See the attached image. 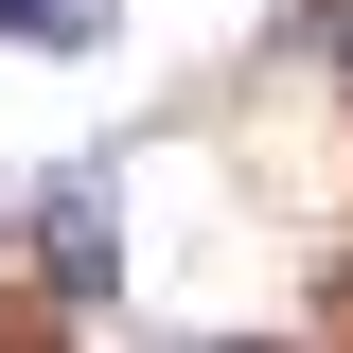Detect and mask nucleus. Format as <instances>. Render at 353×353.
Returning a JSON list of instances; mask_svg holds the SVG:
<instances>
[{"label":"nucleus","mask_w":353,"mask_h":353,"mask_svg":"<svg viewBox=\"0 0 353 353\" xmlns=\"http://www.w3.org/2000/svg\"><path fill=\"white\" fill-rule=\"evenodd\" d=\"M18 248H36V283H53V301H124V176H106V159H53L36 176V194H18Z\"/></svg>","instance_id":"obj_1"},{"label":"nucleus","mask_w":353,"mask_h":353,"mask_svg":"<svg viewBox=\"0 0 353 353\" xmlns=\"http://www.w3.org/2000/svg\"><path fill=\"white\" fill-rule=\"evenodd\" d=\"M124 0H0V53H106Z\"/></svg>","instance_id":"obj_2"},{"label":"nucleus","mask_w":353,"mask_h":353,"mask_svg":"<svg viewBox=\"0 0 353 353\" xmlns=\"http://www.w3.org/2000/svg\"><path fill=\"white\" fill-rule=\"evenodd\" d=\"M194 353H265V336H194Z\"/></svg>","instance_id":"obj_3"}]
</instances>
